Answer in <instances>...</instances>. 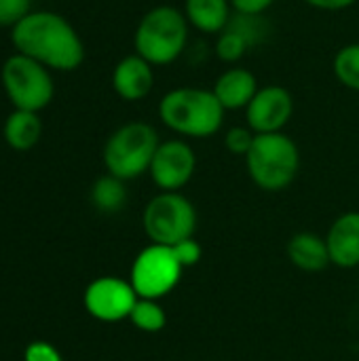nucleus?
Instances as JSON below:
<instances>
[{
    "label": "nucleus",
    "instance_id": "1",
    "mask_svg": "<svg viewBox=\"0 0 359 361\" xmlns=\"http://www.w3.org/2000/svg\"><path fill=\"white\" fill-rule=\"evenodd\" d=\"M11 40L17 53L32 57L49 70L72 72L85 61V44L74 25L55 11H30L15 27Z\"/></svg>",
    "mask_w": 359,
    "mask_h": 361
},
{
    "label": "nucleus",
    "instance_id": "2",
    "mask_svg": "<svg viewBox=\"0 0 359 361\" xmlns=\"http://www.w3.org/2000/svg\"><path fill=\"white\" fill-rule=\"evenodd\" d=\"M161 123L184 140H205L220 133L226 110L216 99L212 89L176 87L159 99Z\"/></svg>",
    "mask_w": 359,
    "mask_h": 361
},
{
    "label": "nucleus",
    "instance_id": "3",
    "mask_svg": "<svg viewBox=\"0 0 359 361\" xmlns=\"http://www.w3.org/2000/svg\"><path fill=\"white\" fill-rule=\"evenodd\" d=\"M190 25L182 8L157 4L148 8L135 25L133 49L154 68L176 63L188 49Z\"/></svg>",
    "mask_w": 359,
    "mask_h": 361
},
{
    "label": "nucleus",
    "instance_id": "4",
    "mask_svg": "<svg viewBox=\"0 0 359 361\" xmlns=\"http://www.w3.org/2000/svg\"><path fill=\"white\" fill-rule=\"evenodd\" d=\"M245 169L258 188L279 192L296 180L300 169V150L284 131L260 133L245 154Z\"/></svg>",
    "mask_w": 359,
    "mask_h": 361
},
{
    "label": "nucleus",
    "instance_id": "5",
    "mask_svg": "<svg viewBox=\"0 0 359 361\" xmlns=\"http://www.w3.org/2000/svg\"><path fill=\"white\" fill-rule=\"evenodd\" d=\"M161 140L157 129L144 121H131L112 131L104 144V167L106 173L129 182L148 173L154 152Z\"/></svg>",
    "mask_w": 359,
    "mask_h": 361
},
{
    "label": "nucleus",
    "instance_id": "6",
    "mask_svg": "<svg viewBox=\"0 0 359 361\" xmlns=\"http://www.w3.org/2000/svg\"><path fill=\"white\" fill-rule=\"evenodd\" d=\"M0 80L15 110L40 112L53 102L55 85L49 68L28 55L13 53L6 57L0 70Z\"/></svg>",
    "mask_w": 359,
    "mask_h": 361
},
{
    "label": "nucleus",
    "instance_id": "7",
    "mask_svg": "<svg viewBox=\"0 0 359 361\" xmlns=\"http://www.w3.org/2000/svg\"><path fill=\"white\" fill-rule=\"evenodd\" d=\"M142 224L150 243L171 247L195 237L197 209L182 192H159L146 203Z\"/></svg>",
    "mask_w": 359,
    "mask_h": 361
},
{
    "label": "nucleus",
    "instance_id": "8",
    "mask_svg": "<svg viewBox=\"0 0 359 361\" xmlns=\"http://www.w3.org/2000/svg\"><path fill=\"white\" fill-rule=\"evenodd\" d=\"M182 273L184 267L178 262L174 247L150 243L135 256L129 271V283L140 298L161 300L178 288Z\"/></svg>",
    "mask_w": 359,
    "mask_h": 361
},
{
    "label": "nucleus",
    "instance_id": "9",
    "mask_svg": "<svg viewBox=\"0 0 359 361\" xmlns=\"http://www.w3.org/2000/svg\"><path fill=\"white\" fill-rule=\"evenodd\" d=\"M138 298L140 296L135 294L129 281L108 275L97 277L87 286L83 294V305L93 319L104 324H116L129 319Z\"/></svg>",
    "mask_w": 359,
    "mask_h": 361
},
{
    "label": "nucleus",
    "instance_id": "10",
    "mask_svg": "<svg viewBox=\"0 0 359 361\" xmlns=\"http://www.w3.org/2000/svg\"><path fill=\"white\" fill-rule=\"evenodd\" d=\"M197 171L195 148L184 137H171L159 144L150 163V178L161 192H180Z\"/></svg>",
    "mask_w": 359,
    "mask_h": 361
},
{
    "label": "nucleus",
    "instance_id": "11",
    "mask_svg": "<svg viewBox=\"0 0 359 361\" xmlns=\"http://www.w3.org/2000/svg\"><path fill=\"white\" fill-rule=\"evenodd\" d=\"M245 112V125L256 133H281L294 116V95L284 85L258 89Z\"/></svg>",
    "mask_w": 359,
    "mask_h": 361
},
{
    "label": "nucleus",
    "instance_id": "12",
    "mask_svg": "<svg viewBox=\"0 0 359 361\" xmlns=\"http://www.w3.org/2000/svg\"><path fill=\"white\" fill-rule=\"evenodd\" d=\"M154 66L138 53L125 55L112 70V89L123 102H142L154 89Z\"/></svg>",
    "mask_w": 359,
    "mask_h": 361
},
{
    "label": "nucleus",
    "instance_id": "13",
    "mask_svg": "<svg viewBox=\"0 0 359 361\" xmlns=\"http://www.w3.org/2000/svg\"><path fill=\"white\" fill-rule=\"evenodd\" d=\"M258 89L260 85L256 74L243 66H229L216 76L212 87L216 99L222 104L226 112L245 110L254 99V95L258 93Z\"/></svg>",
    "mask_w": 359,
    "mask_h": 361
},
{
    "label": "nucleus",
    "instance_id": "14",
    "mask_svg": "<svg viewBox=\"0 0 359 361\" xmlns=\"http://www.w3.org/2000/svg\"><path fill=\"white\" fill-rule=\"evenodd\" d=\"M330 262L341 269L359 267V212L339 216L326 237Z\"/></svg>",
    "mask_w": 359,
    "mask_h": 361
},
{
    "label": "nucleus",
    "instance_id": "15",
    "mask_svg": "<svg viewBox=\"0 0 359 361\" xmlns=\"http://www.w3.org/2000/svg\"><path fill=\"white\" fill-rule=\"evenodd\" d=\"M182 13L190 30L207 36H218L224 32L235 15L231 0H184Z\"/></svg>",
    "mask_w": 359,
    "mask_h": 361
},
{
    "label": "nucleus",
    "instance_id": "16",
    "mask_svg": "<svg viewBox=\"0 0 359 361\" xmlns=\"http://www.w3.org/2000/svg\"><path fill=\"white\" fill-rule=\"evenodd\" d=\"M290 262L305 273H320L330 267V252L324 237L315 233H298L288 241Z\"/></svg>",
    "mask_w": 359,
    "mask_h": 361
},
{
    "label": "nucleus",
    "instance_id": "17",
    "mask_svg": "<svg viewBox=\"0 0 359 361\" xmlns=\"http://www.w3.org/2000/svg\"><path fill=\"white\" fill-rule=\"evenodd\" d=\"M2 135L4 142L17 150V152H25L32 150L42 135V121L38 116V112H28V110H13L2 127Z\"/></svg>",
    "mask_w": 359,
    "mask_h": 361
},
{
    "label": "nucleus",
    "instance_id": "18",
    "mask_svg": "<svg viewBox=\"0 0 359 361\" xmlns=\"http://www.w3.org/2000/svg\"><path fill=\"white\" fill-rule=\"evenodd\" d=\"M91 205L102 214H118L127 205V186L123 180L106 173L91 186Z\"/></svg>",
    "mask_w": 359,
    "mask_h": 361
},
{
    "label": "nucleus",
    "instance_id": "19",
    "mask_svg": "<svg viewBox=\"0 0 359 361\" xmlns=\"http://www.w3.org/2000/svg\"><path fill=\"white\" fill-rule=\"evenodd\" d=\"M334 78L349 91H359V42H349L334 53Z\"/></svg>",
    "mask_w": 359,
    "mask_h": 361
},
{
    "label": "nucleus",
    "instance_id": "20",
    "mask_svg": "<svg viewBox=\"0 0 359 361\" xmlns=\"http://www.w3.org/2000/svg\"><path fill=\"white\" fill-rule=\"evenodd\" d=\"M129 322L133 324V328H138L140 332L146 334H157L167 326V313L165 309L159 305V300H150V298H138Z\"/></svg>",
    "mask_w": 359,
    "mask_h": 361
},
{
    "label": "nucleus",
    "instance_id": "21",
    "mask_svg": "<svg viewBox=\"0 0 359 361\" xmlns=\"http://www.w3.org/2000/svg\"><path fill=\"white\" fill-rule=\"evenodd\" d=\"M250 49H252V44L233 25H229L224 32H220L214 42V55L222 63H229V66H237L250 53Z\"/></svg>",
    "mask_w": 359,
    "mask_h": 361
},
{
    "label": "nucleus",
    "instance_id": "22",
    "mask_svg": "<svg viewBox=\"0 0 359 361\" xmlns=\"http://www.w3.org/2000/svg\"><path fill=\"white\" fill-rule=\"evenodd\" d=\"M256 140V133L248 127V125H235V127H229L226 133H224V146L231 154L235 157H243L250 152L252 144Z\"/></svg>",
    "mask_w": 359,
    "mask_h": 361
},
{
    "label": "nucleus",
    "instance_id": "23",
    "mask_svg": "<svg viewBox=\"0 0 359 361\" xmlns=\"http://www.w3.org/2000/svg\"><path fill=\"white\" fill-rule=\"evenodd\" d=\"M32 0H0V25L15 27L28 13Z\"/></svg>",
    "mask_w": 359,
    "mask_h": 361
},
{
    "label": "nucleus",
    "instance_id": "24",
    "mask_svg": "<svg viewBox=\"0 0 359 361\" xmlns=\"http://www.w3.org/2000/svg\"><path fill=\"white\" fill-rule=\"evenodd\" d=\"M171 247H174V254H176L178 262H180L184 269L197 267V264H199V260H201V256H203V247H201V243H199L195 237L184 239V241H180V243L171 245Z\"/></svg>",
    "mask_w": 359,
    "mask_h": 361
},
{
    "label": "nucleus",
    "instance_id": "25",
    "mask_svg": "<svg viewBox=\"0 0 359 361\" xmlns=\"http://www.w3.org/2000/svg\"><path fill=\"white\" fill-rule=\"evenodd\" d=\"M23 361H63V355L57 351L55 345L44 341H34L25 347Z\"/></svg>",
    "mask_w": 359,
    "mask_h": 361
},
{
    "label": "nucleus",
    "instance_id": "26",
    "mask_svg": "<svg viewBox=\"0 0 359 361\" xmlns=\"http://www.w3.org/2000/svg\"><path fill=\"white\" fill-rule=\"evenodd\" d=\"M275 4V0H231V6L237 15H264L271 6Z\"/></svg>",
    "mask_w": 359,
    "mask_h": 361
},
{
    "label": "nucleus",
    "instance_id": "27",
    "mask_svg": "<svg viewBox=\"0 0 359 361\" xmlns=\"http://www.w3.org/2000/svg\"><path fill=\"white\" fill-rule=\"evenodd\" d=\"M305 4L317 8V11H328V13H339L351 8L358 0H303Z\"/></svg>",
    "mask_w": 359,
    "mask_h": 361
}]
</instances>
